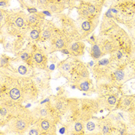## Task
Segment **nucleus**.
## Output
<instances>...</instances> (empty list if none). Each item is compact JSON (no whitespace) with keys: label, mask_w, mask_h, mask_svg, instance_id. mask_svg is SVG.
I'll return each instance as SVG.
<instances>
[{"label":"nucleus","mask_w":135,"mask_h":135,"mask_svg":"<svg viewBox=\"0 0 135 135\" xmlns=\"http://www.w3.org/2000/svg\"><path fill=\"white\" fill-rule=\"evenodd\" d=\"M85 134H100V118L95 116L84 122Z\"/></svg>","instance_id":"23"},{"label":"nucleus","mask_w":135,"mask_h":135,"mask_svg":"<svg viewBox=\"0 0 135 135\" xmlns=\"http://www.w3.org/2000/svg\"><path fill=\"white\" fill-rule=\"evenodd\" d=\"M113 77L116 86L121 85L131 79H135V62L126 63L121 67L116 69L113 72Z\"/></svg>","instance_id":"6"},{"label":"nucleus","mask_w":135,"mask_h":135,"mask_svg":"<svg viewBox=\"0 0 135 135\" xmlns=\"http://www.w3.org/2000/svg\"><path fill=\"white\" fill-rule=\"evenodd\" d=\"M56 31V26L52 23V20H46L41 25V33H40V42H49L54 35V32Z\"/></svg>","instance_id":"20"},{"label":"nucleus","mask_w":135,"mask_h":135,"mask_svg":"<svg viewBox=\"0 0 135 135\" xmlns=\"http://www.w3.org/2000/svg\"><path fill=\"white\" fill-rule=\"evenodd\" d=\"M41 33V26L27 27L23 32L22 37H23L26 41L30 43H38L40 38Z\"/></svg>","instance_id":"21"},{"label":"nucleus","mask_w":135,"mask_h":135,"mask_svg":"<svg viewBox=\"0 0 135 135\" xmlns=\"http://www.w3.org/2000/svg\"><path fill=\"white\" fill-rule=\"evenodd\" d=\"M57 30L62 32L72 42L81 40L77 30L76 20L65 13L54 15L51 20Z\"/></svg>","instance_id":"3"},{"label":"nucleus","mask_w":135,"mask_h":135,"mask_svg":"<svg viewBox=\"0 0 135 135\" xmlns=\"http://www.w3.org/2000/svg\"><path fill=\"white\" fill-rule=\"evenodd\" d=\"M12 60L9 56L6 54H2L0 56V70H9L11 69Z\"/></svg>","instance_id":"31"},{"label":"nucleus","mask_w":135,"mask_h":135,"mask_svg":"<svg viewBox=\"0 0 135 135\" xmlns=\"http://www.w3.org/2000/svg\"><path fill=\"white\" fill-rule=\"evenodd\" d=\"M22 104L2 102L0 103V127L1 128L6 127L9 121L16 114Z\"/></svg>","instance_id":"11"},{"label":"nucleus","mask_w":135,"mask_h":135,"mask_svg":"<svg viewBox=\"0 0 135 135\" xmlns=\"http://www.w3.org/2000/svg\"><path fill=\"white\" fill-rule=\"evenodd\" d=\"M86 45L83 40H77L72 42L67 47V52L69 55L75 57H79L83 56L85 52Z\"/></svg>","instance_id":"22"},{"label":"nucleus","mask_w":135,"mask_h":135,"mask_svg":"<svg viewBox=\"0 0 135 135\" xmlns=\"http://www.w3.org/2000/svg\"><path fill=\"white\" fill-rule=\"evenodd\" d=\"M100 110V108L97 99H79V120L83 122L94 117Z\"/></svg>","instance_id":"4"},{"label":"nucleus","mask_w":135,"mask_h":135,"mask_svg":"<svg viewBox=\"0 0 135 135\" xmlns=\"http://www.w3.org/2000/svg\"><path fill=\"white\" fill-rule=\"evenodd\" d=\"M127 114H128L127 120L129 123L133 126H135V110L130 113H127Z\"/></svg>","instance_id":"33"},{"label":"nucleus","mask_w":135,"mask_h":135,"mask_svg":"<svg viewBox=\"0 0 135 135\" xmlns=\"http://www.w3.org/2000/svg\"><path fill=\"white\" fill-rule=\"evenodd\" d=\"M112 131L113 125L107 117L100 118V134H111Z\"/></svg>","instance_id":"29"},{"label":"nucleus","mask_w":135,"mask_h":135,"mask_svg":"<svg viewBox=\"0 0 135 135\" xmlns=\"http://www.w3.org/2000/svg\"><path fill=\"white\" fill-rule=\"evenodd\" d=\"M26 134L30 135H41L39 128L36 127V125L35 124H32V126L29 129V131H27Z\"/></svg>","instance_id":"32"},{"label":"nucleus","mask_w":135,"mask_h":135,"mask_svg":"<svg viewBox=\"0 0 135 135\" xmlns=\"http://www.w3.org/2000/svg\"><path fill=\"white\" fill-rule=\"evenodd\" d=\"M32 66L38 70H46L48 66V52L36 43H33L30 60Z\"/></svg>","instance_id":"5"},{"label":"nucleus","mask_w":135,"mask_h":135,"mask_svg":"<svg viewBox=\"0 0 135 135\" xmlns=\"http://www.w3.org/2000/svg\"><path fill=\"white\" fill-rule=\"evenodd\" d=\"M76 23L80 40H83L90 36L97 27L99 18H82L78 16Z\"/></svg>","instance_id":"7"},{"label":"nucleus","mask_w":135,"mask_h":135,"mask_svg":"<svg viewBox=\"0 0 135 135\" xmlns=\"http://www.w3.org/2000/svg\"><path fill=\"white\" fill-rule=\"evenodd\" d=\"M12 11L7 9H0V31L5 30L10 23Z\"/></svg>","instance_id":"28"},{"label":"nucleus","mask_w":135,"mask_h":135,"mask_svg":"<svg viewBox=\"0 0 135 135\" xmlns=\"http://www.w3.org/2000/svg\"><path fill=\"white\" fill-rule=\"evenodd\" d=\"M73 84V86L74 88L86 92V93H89L94 90V85L93 82L91 80L90 78H87V79H80L76 80V82H74Z\"/></svg>","instance_id":"26"},{"label":"nucleus","mask_w":135,"mask_h":135,"mask_svg":"<svg viewBox=\"0 0 135 135\" xmlns=\"http://www.w3.org/2000/svg\"><path fill=\"white\" fill-rule=\"evenodd\" d=\"M10 0H0V9H7L9 6Z\"/></svg>","instance_id":"34"},{"label":"nucleus","mask_w":135,"mask_h":135,"mask_svg":"<svg viewBox=\"0 0 135 135\" xmlns=\"http://www.w3.org/2000/svg\"><path fill=\"white\" fill-rule=\"evenodd\" d=\"M90 56L95 60H99L103 56H104V53L101 49V46L97 40L96 42H94V43L91 44Z\"/></svg>","instance_id":"30"},{"label":"nucleus","mask_w":135,"mask_h":135,"mask_svg":"<svg viewBox=\"0 0 135 135\" xmlns=\"http://www.w3.org/2000/svg\"><path fill=\"white\" fill-rule=\"evenodd\" d=\"M34 123L35 118L31 110L22 105L5 127L9 133L23 134L27 133Z\"/></svg>","instance_id":"2"},{"label":"nucleus","mask_w":135,"mask_h":135,"mask_svg":"<svg viewBox=\"0 0 135 135\" xmlns=\"http://www.w3.org/2000/svg\"><path fill=\"white\" fill-rule=\"evenodd\" d=\"M116 109L130 113L135 110V95H124L118 99Z\"/></svg>","instance_id":"18"},{"label":"nucleus","mask_w":135,"mask_h":135,"mask_svg":"<svg viewBox=\"0 0 135 135\" xmlns=\"http://www.w3.org/2000/svg\"><path fill=\"white\" fill-rule=\"evenodd\" d=\"M12 62L16 64V66L12 67L11 70H14L15 72L18 73L22 76L26 77H32L36 73V70L30 62H23L15 59H12Z\"/></svg>","instance_id":"17"},{"label":"nucleus","mask_w":135,"mask_h":135,"mask_svg":"<svg viewBox=\"0 0 135 135\" xmlns=\"http://www.w3.org/2000/svg\"><path fill=\"white\" fill-rule=\"evenodd\" d=\"M34 124L39 128L41 135H54L56 134V125L58 123L52 120L41 118L36 120Z\"/></svg>","instance_id":"15"},{"label":"nucleus","mask_w":135,"mask_h":135,"mask_svg":"<svg viewBox=\"0 0 135 135\" xmlns=\"http://www.w3.org/2000/svg\"><path fill=\"white\" fill-rule=\"evenodd\" d=\"M36 84L37 85L40 91L46 90L50 88V74L48 73L47 70H40V72H36L32 76Z\"/></svg>","instance_id":"19"},{"label":"nucleus","mask_w":135,"mask_h":135,"mask_svg":"<svg viewBox=\"0 0 135 135\" xmlns=\"http://www.w3.org/2000/svg\"><path fill=\"white\" fill-rule=\"evenodd\" d=\"M112 62L110 59L99 60L94 64L92 68V73L94 76L97 79L102 76H105L110 73H113L112 70Z\"/></svg>","instance_id":"14"},{"label":"nucleus","mask_w":135,"mask_h":135,"mask_svg":"<svg viewBox=\"0 0 135 135\" xmlns=\"http://www.w3.org/2000/svg\"><path fill=\"white\" fill-rule=\"evenodd\" d=\"M72 42V41L56 28V31L52 39L49 41L50 43V52H53L56 51H61L67 49L68 46Z\"/></svg>","instance_id":"12"},{"label":"nucleus","mask_w":135,"mask_h":135,"mask_svg":"<svg viewBox=\"0 0 135 135\" xmlns=\"http://www.w3.org/2000/svg\"><path fill=\"white\" fill-rule=\"evenodd\" d=\"M48 102L58 113L60 117L65 112L70 104V97L62 95H52L48 97Z\"/></svg>","instance_id":"13"},{"label":"nucleus","mask_w":135,"mask_h":135,"mask_svg":"<svg viewBox=\"0 0 135 135\" xmlns=\"http://www.w3.org/2000/svg\"><path fill=\"white\" fill-rule=\"evenodd\" d=\"M79 120V99L70 98V104L65 112L60 117V122L64 127Z\"/></svg>","instance_id":"8"},{"label":"nucleus","mask_w":135,"mask_h":135,"mask_svg":"<svg viewBox=\"0 0 135 135\" xmlns=\"http://www.w3.org/2000/svg\"><path fill=\"white\" fill-rule=\"evenodd\" d=\"M0 73V103L23 104L38 99L40 91L32 77L22 76L11 69Z\"/></svg>","instance_id":"1"},{"label":"nucleus","mask_w":135,"mask_h":135,"mask_svg":"<svg viewBox=\"0 0 135 135\" xmlns=\"http://www.w3.org/2000/svg\"><path fill=\"white\" fill-rule=\"evenodd\" d=\"M97 100L100 109L110 111L114 108H116L118 98L116 94L110 92L107 94L99 95V97L97 98Z\"/></svg>","instance_id":"16"},{"label":"nucleus","mask_w":135,"mask_h":135,"mask_svg":"<svg viewBox=\"0 0 135 135\" xmlns=\"http://www.w3.org/2000/svg\"><path fill=\"white\" fill-rule=\"evenodd\" d=\"M66 9V3L64 0H52L48 6L46 10L49 11L52 15H57L62 13Z\"/></svg>","instance_id":"27"},{"label":"nucleus","mask_w":135,"mask_h":135,"mask_svg":"<svg viewBox=\"0 0 135 135\" xmlns=\"http://www.w3.org/2000/svg\"><path fill=\"white\" fill-rule=\"evenodd\" d=\"M31 111L35 118V121L41 118H47L56 121L58 124L60 122V115L49 104L48 100L45 104L42 103L40 105L35 107L32 109Z\"/></svg>","instance_id":"9"},{"label":"nucleus","mask_w":135,"mask_h":135,"mask_svg":"<svg viewBox=\"0 0 135 135\" xmlns=\"http://www.w3.org/2000/svg\"><path fill=\"white\" fill-rule=\"evenodd\" d=\"M129 26L132 28H135V15L129 20Z\"/></svg>","instance_id":"36"},{"label":"nucleus","mask_w":135,"mask_h":135,"mask_svg":"<svg viewBox=\"0 0 135 135\" xmlns=\"http://www.w3.org/2000/svg\"><path fill=\"white\" fill-rule=\"evenodd\" d=\"M67 134L80 135L85 134V127L84 122L81 120H77L73 121L70 124L65 127Z\"/></svg>","instance_id":"24"},{"label":"nucleus","mask_w":135,"mask_h":135,"mask_svg":"<svg viewBox=\"0 0 135 135\" xmlns=\"http://www.w3.org/2000/svg\"><path fill=\"white\" fill-rule=\"evenodd\" d=\"M80 61V60L77 57L70 56L59 63L57 67L58 72L61 76L66 79L70 83L73 79L76 66Z\"/></svg>","instance_id":"10"},{"label":"nucleus","mask_w":135,"mask_h":135,"mask_svg":"<svg viewBox=\"0 0 135 135\" xmlns=\"http://www.w3.org/2000/svg\"><path fill=\"white\" fill-rule=\"evenodd\" d=\"M46 15L42 12H36L27 14V25L28 27L41 26L46 20Z\"/></svg>","instance_id":"25"},{"label":"nucleus","mask_w":135,"mask_h":135,"mask_svg":"<svg viewBox=\"0 0 135 135\" xmlns=\"http://www.w3.org/2000/svg\"><path fill=\"white\" fill-rule=\"evenodd\" d=\"M80 1H83V2H91V3H95V4H98V5H101L103 6L105 2V0H80Z\"/></svg>","instance_id":"35"}]
</instances>
